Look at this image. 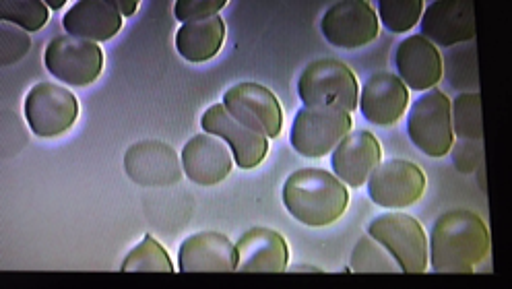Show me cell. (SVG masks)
<instances>
[{
  "label": "cell",
  "instance_id": "obj_1",
  "mask_svg": "<svg viewBox=\"0 0 512 289\" xmlns=\"http://www.w3.org/2000/svg\"><path fill=\"white\" fill-rule=\"evenodd\" d=\"M490 252L484 219L467 209L442 213L430 234V265L436 273H473Z\"/></svg>",
  "mask_w": 512,
  "mask_h": 289
},
{
  "label": "cell",
  "instance_id": "obj_2",
  "mask_svg": "<svg viewBox=\"0 0 512 289\" xmlns=\"http://www.w3.org/2000/svg\"><path fill=\"white\" fill-rule=\"evenodd\" d=\"M283 205L308 228H325L337 221L349 205L347 186L327 170L304 168L285 180Z\"/></svg>",
  "mask_w": 512,
  "mask_h": 289
},
{
  "label": "cell",
  "instance_id": "obj_3",
  "mask_svg": "<svg viewBox=\"0 0 512 289\" xmlns=\"http://www.w3.org/2000/svg\"><path fill=\"white\" fill-rule=\"evenodd\" d=\"M298 95L304 106H337L354 112L360 100V85L345 62L320 58L302 71Z\"/></svg>",
  "mask_w": 512,
  "mask_h": 289
},
{
  "label": "cell",
  "instance_id": "obj_4",
  "mask_svg": "<svg viewBox=\"0 0 512 289\" xmlns=\"http://www.w3.org/2000/svg\"><path fill=\"white\" fill-rule=\"evenodd\" d=\"M368 236L391 252L403 273L428 269V236L422 223L407 213H384L370 221Z\"/></svg>",
  "mask_w": 512,
  "mask_h": 289
},
{
  "label": "cell",
  "instance_id": "obj_5",
  "mask_svg": "<svg viewBox=\"0 0 512 289\" xmlns=\"http://www.w3.org/2000/svg\"><path fill=\"white\" fill-rule=\"evenodd\" d=\"M351 112L337 106H304L298 110L290 141L302 157L320 159L329 155L339 141L351 133Z\"/></svg>",
  "mask_w": 512,
  "mask_h": 289
},
{
  "label": "cell",
  "instance_id": "obj_6",
  "mask_svg": "<svg viewBox=\"0 0 512 289\" xmlns=\"http://www.w3.org/2000/svg\"><path fill=\"white\" fill-rule=\"evenodd\" d=\"M407 135L428 157H444L453 149L451 100L442 89L432 87L413 102L407 116Z\"/></svg>",
  "mask_w": 512,
  "mask_h": 289
},
{
  "label": "cell",
  "instance_id": "obj_7",
  "mask_svg": "<svg viewBox=\"0 0 512 289\" xmlns=\"http://www.w3.org/2000/svg\"><path fill=\"white\" fill-rule=\"evenodd\" d=\"M23 114L31 133L52 139L71 131L79 116V102L71 89L42 81L27 91Z\"/></svg>",
  "mask_w": 512,
  "mask_h": 289
},
{
  "label": "cell",
  "instance_id": "obj_8",
  "mask_svg": "<svg viewBox=\"0 0 512 289\" xmlns=\"http://www.w3.org/2000/svg\"><path fill=\"white\" fill-rule=\"evenodd\" d=\"M48 73L71 87H87L104 71V50L100 44L75 36H56L44 52Z\"/></svg>",
  "mask_w": 512,
  "mask_h": 289
},
{
  "label": "cell",
  "instance_id": "obj_9",
  "mask_svg": "<svg viewBox=\"0 0 512 289\" xmlns=\"http://www.w3.org/2000/svg\"><path fill=\"white\" fill-rule=\"evenodd\" d=\"M426 190V174L407 159L378 164L368 176V197L382 209H407Z\"/></svg>",
  "mask_w": 512,
  "mask_h": 289
},
{
  "label": "cell",
  "instance_id": "obj_10",
  "mask_svg": "<svg viewBox=\"0 0 512 289\" xmlns=\"http://www.w3.org/2000/svg\"><path fill=\"white\" fill-rule=\"evenodd\" d=\"M320 31L331 46L356 50L378 38L380 21L366 0H341L325 11Z\"/></svg>",
  "mask_w": 512,
  "mask_h": 289
},
{
  "label": "cell",
  "instance_id": "obj_11",
  "mask_svg": "<svg viewBox=\"0 0 512 289\" xmlns=\"http://www.w3.org/2000/svg\"><path fill=\"white\" fill-rule=\"evenodd\" d=\"M223 106L244 126L265 135L279 137L283 128V108L277 95L261 83H238L223 93Z\"/></svg>",
  "mask_w": 512,
  "mask_h": 289
},
{
  "label": "cell",
  "instance_id": "obj_12",
  "mask_svg": "<svg viewBox=\"0 0 512 289\" xmlns=\"http://www.w3.org/2000/svg\"><path fill=\"white\" fill-rule=\"evenodd\" d=\"M203 131L226 141L234 153V162L242 170H252L265 162L269 139L238 122L223 104H213L201 118Z\"/></svg>",
  "mask_w": 512,
  "mask_h": 289
},
{
  "label": "cell",
  "instance_id": "obj_13",
  "mask_svg": "<svg viewBox=\"0 0 512 289\" xmlns=\"http://www.w3.org/2000/svg\"><path fill=\"white\" fill-rule=\"evenodd\" d=\"M428 42L442 48L475 38L473 0H436L422 13V34Z\"/></svg>",
  "mask_w": 512,
  "mask_h": 289
},
{
  "label": "cell",
  "instance_id": "obj_14",
  "mask_svg": "<svg viewBox=\"0 0 512 289\" xmlns=\"http://www.w3.org/2000/svg\"><path fill=\"white\" fill-rule=\"evenodd\" d=\"M234 168L230 145L215 135L192 137L182 149V170L190 182L213 186L226 180Z\"/></svg>",
  "mask_w": 512,
  "mask_h": 289
},
{
  "label": "cell",
  "instance_id": "obj_15",
  "mask_svg": "<svg viewBox=\"0 0 512 289\" xmlns=\"http://www.w3.org/2000/svg\"><path fill=\"white\" fill-rule=\"evenodd\" d=\"M124 170L141 186H172L182 178L176 151L162 141H141L124 155Z\"/></svg>",
  "mask_w": 512,
  "mask_h": 289
},
{
  "label": "cell",
  "instance_id": "obj_16",
  "mask_svg": "<svg viewBox=\"0 0 512 289\" xmlns=\"http://www.w3.org/2000/svg\"><path fill=\"white\" fill-rule=\"evenodd\" d=\"M238 267L236 244L219 232H199L178 250L180 273H232Z\"/></svg>",
  "mask_w": 512,
  "mask_h": 289
},
{
  "label": "cell",
  "instance_id": "obj_17",
  "mask_svg": "<svg viewBox=\"0 0 512 289\" xmlns=\"http://www.w3.org/2000/svg\"><path fill=\"white\" fill-rule=\"evenodd\" d=\"M409 104V89L403 81L387 71L374 73L360 91V112L374 126H393L405 114Z\"/></svg>",
  "mask_w": 512,
  "mask_h": 289
},
{
  "label": "cell",
  "instance_id": "obj_18",
  "mask_svg": "<svg viewBox=\"0 0 512 289\" xmlns=\"http://www.w3.org/2000/svg\"><path fill=\"white\" fill-rule=\"evenodd\" d=\"M380 162L382 147L370 131H351L339 141L331 155L335 176L351 188L364 186Z\"/></svg>",
  "mask_w": 512,
  "mask_h": 289
},
{
  "label": "cell",
  "instance_id": "obj_19",
  "mask_svg": "<svg viewBox=\"0 0 512 289\" xmlns=\"http://www.w3.org/2000/svg\"><path fill=\"white\" fill-rule=\"evenodd\" d=\"M395 67L397 77L413 91H428L436 87L444 73V62L438 48L424 36H409L397 46Z\"/></svg>",
  "mask_w": 512,
  "mask_h": 289
},
{
  "label": "cell",
  "instance_id": "obj_20",
  "mask_svg": "<svg viewBox=\"0 0 512 289\" xmlns=\"http://www.w3.org/2000/svg\"><path fill=\"white\" fill-rule=\"evenodd\" d=\"M240 273H283L290 263V248L279 232L252 228L236 242Z\"/></svg>",
  "mask_w": 512,
  "mask_h": 289
},
{
  "label": "cell",
  "instance_id": "obj_21",
  "mask_svg": "<svg viewBox=\"0 0 512 289\" xmlns=\"http://www.w3.org/2000/svg\"><path fill=\"white\" fill-rule=\"evenodd\" d=\"M62 27L67 29L69 36L98 44L118 36L122 15L112 0H79L64 13Z\"/></svg>",
  "mask_w": 512,
  "mask_h": 289
},
{
  "label": "cell",
  "instance_id": "obj_22",
  "mask_svg": "<svg viewBox=\"0 0 512 289\" xmlns=\"http://www.w3.org/2000/svg\"><path fill=\"white\" fill-rule=\"evenodd\" d=\"M226 40V23L219 15L182 23L176 34V50L188 62H207L215 58Z\"/></svg>",
  "mask_w": 512,
  "mask_h": 289
},
{
  "label": "cell",
  "instance_id": "obj_23",
  "mask_svg": "<svg viewBox=\"0 0 512 289\" xmlns=\"http://www.w3.org/2000/svg\"><path fill=\"white\" fill-rule=\"evenodd\" d=\"M122 273H174V263L166 248L153 236H145L120 265Z\"/></svg>",
  "mask_w": 512,
  "mask_h": 289
},
{
  "label": "cell",
  "instance_id": "obj_24",
  "mask_svg": "<svg viewBox=\"0 0 512 289\" xmlns=\"http://www.w3.org/2000/svg\"><path fill=\"white\" fill-rule=\"evenodd\" d=\"M451 122L453 135H459L467 141H482L484 126H482V98L479 93H461L451 104Z\"/></svg>",
  "mask_w": 512,
  "mask_h": 289
},
{
  "label": "cell",
  "instance_id": "obj_25",
  "mask_svg": "<svg viewBox=\"0 0 512 289\" xmlns=\"http://www.w3.org/2000/svg\"><path fill=\"white\" fill-rule=\"evenodd\" d=\"M50 19V11L42 0H3L0 21L29 31H40Z\"/></svg>",
  "mask_w": 512,
  "mask_h": 289
},
{
  "label": "cell",
  "instance_id": "obj_26",
  "mask_svg": "<svg viewBox=\"0 0 512 289\" xmlns=\"http://www.w3.org/2000/svg\"><path fill=\"white\" fill-rule=\"evenodd\" d=\"M424 13L422 0H380L378 13L380 21L393 34H405V31L418 25Z\"/></svg>",
  "mask_w": 512,
  "mask_h": 289
},
{
  "label": "cell",
  "instance_id": "obj_27",
  "mask_svg": "<svg viewBox=\"0 0 512 289\" xmlns=\"http://www.w3.org/2000/svg\"><path fill=\"white\" fill-rule=\"evenodd\" d=\"M397 269L391 252L370 236L362 238L351 254V271L356 273H393Z\"/></svg>",
  "mask_w": 512,
  "mask_h": 289
},
{
  "label": "cell",
  "instance_id": "obj_28",
  "mask_svg": "<svg viewBox=\"0 0 512 289\" xmlns=\"http://www.w3.org/2000/svg\"><path fill=\"white\" fill-rule=\"evenodd\" d=\"M31 48V38L25 29L11 25V23H0V64H15L21 60Z\"/></svg>",
  "mask_w": 512,
  "mask_h": 289
},
{
  "label": "cell",
  "instance_id": "obj_29",
  "mask_svg": "<svg viewBox=\"0 0 512 289\" xmlns=\"http://www.w3.org/2000/svg\"><path fill=\"white\" fill-rule=\"evenodd\" d=\"M223 7H226V0H178L174 5V13L178 21L190 23L209 19L217 15Z\"/></svg>",
  "mask_w": 512,
  "mask_h": 289
},
{
  "label": "cell",
  "instance_id": "obj_30",
  "mask_svg": "<svg viewBox=\"0 0 512 289\" xmlns=\"http://www.w3.org/2000/svg\"><path fill=\"white\" fill-rule=\"evenodd\" d=\"M114 7L120 11L122 17H133L139 9V3L137 0H112Z\"/></svg>",
  "mask_w": 512,
  "mask_h": 289
},
{
  "label": "cell",
  "instance_id": "obj_31",
  "mask_svg": "<svg viewBox=\"0 0 512 289\" xmlns=\"http://www.w3.org/2000/svg\"><path fill=\"white\" fill-rule=\"evenodd\" d=\"M292 271H294V273H323V269H318V267H306V265H296V267H292Z\"/></svg>",
  "mask_w": 512,
  "mask_h": 289
},
{
  "label": "cell",
  "instance_id": "obj_32",
  "mask_svg": "<svg viewBox=\"0 0 512 289\" xmlns=\"http://www.w3.org/2000/svg\"><path fill=\"white\" fill-rule=\"evenodd\" d=\"M46 7H50V9L58 11V9H62V7H64V3H62V0H46Z\"/></svg>",
  "mask_w": 512,
  "mask_h": 289
}]
</instances>
